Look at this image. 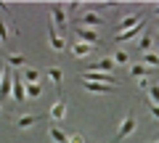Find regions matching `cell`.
Listing matches in <instances>:
<instances>
[{
    "label": "cell",
    "mask_w": 159,
    "mask_h": 143,
    "mask_svg": "<svg viewBox=\"0 0 159 143\" xmlns=\"http://www.w3.org/2000/svg\"><path fill=\"white\" fill-rule=\"evenodd\" d=\"M135 125H138L135 114H133V111H127L125 119H122V125H119V130H117V138H114V143H122L127 135H133V132H135Z\"/></svg>",
    "instance_id": "obj_1"
},
{
    "label": "cell",
    "mask_w": 159,
    "mask_h": 143,
    "mask_svg": "<svg viewBox=\"0 0 159 143\" xmlns=\"http://www.w3.org/2000/svg\"><path fill=\"white\" fill-rule=\"evenodd\" d=\"M74 34H77V42H85V45H90V48H96V45H98V32H96V29L74 27Z\"/></svg>",
    "instance_id": "obj_2"
},
{
    "label": "cell",
    "mask_w": 159,
    "mask_h": 143,
    "mask_svg": "<svg viewBox=\"0 0 159 143\" xmlns=\"http://www.w3.org/2000/svg\"><path fill=\"white\" fill-rule=\"evenodd\" d=\"M101 24H103V16H98V13H93V11L82 13V16L77 19V27H82V29H96V27H101Z\"/></svg>",
    "instance_id": "obj_3"
},
{
    "label": "cell",
    "mask_w": 159,
    "mask_h": 143,
    "mask_svg": "<svg viewBox=\"0 0 159 143\" xmlns=\"http://www.w3.org/2000/svg\"><path fill=\"white\" fill-rule=\"evenodd\" d=\"M80 80H85V82H101V85H114V74H101V72H82L80 74Z\"/></svg>",
    "instance_id": "obj_4"
},
{
    "label": "cell",
    "mask_w": 159,
    "mask_h": 143,
    "mask_svg": "<svg viewBox=\"0 0 159 143\" xmlns=\"http://www.w3.org/2000/svg\"><path fill=\"white\" fill-rule=\"evenodd\" d=\"M146 32V19H143L138 27H133V29H127V32H119L117 37H114V42H130L133 37H138V34H143Z\"/></svg>",
    "instance_id": "obj_5"
},
{
    "label": "cell",
    "mask_w": 159,
    "mask_h": 143,
    "mask_svg": "<svg viewBox=\"0 0 159 143\" xmlns=\"http://www.w3.org/2000/svg\"><path fill=\"white\" fill-rule=\"evenodd\" d=\"M143 19H146V16H143L141 11H138V13H130V16H122V21H119V27H117V29H119V32H127V29L138 27Z\"/></svg>",
    "instance_id": "obj_6"
},
{
    "label": "cell",
    "mask_w": 159,
    "mask_h": 143,
    "mask_svg": "<svg viewBox=\"0 0 159 143\" xmlns=\"http://www.w3.org/2000/svg\"><path fill=\"white\" fill-rule=\"evenodd\" d=\"M51 16H53V24H56L58 29L66 27V8L58 6V3H51Z\"/></svg>",
    "instance_id": "obj_7"
},
{
    "label": "cell",
    "mask_w": 159,
    "mask_h": 143,
    "mask_svg": "<svg viewBox=\"0 0 159 143\" xmlns=\"http://www.w3.org/2000/svg\"><path fill=\"white\" fill-rule=\"evenodd\" d=\"M48 45H51L56 53H61L64 48H66V40H64V37H61V34H58L53 27H48Z\"/></svg>",
    "instance_id": "obj_8"
},
{
    "label": "cell",
    "mask_w": 159,
    "mask_h": 143,
    "mask_svg": "<svg viewBox=\"0 0 159 143\" xmlns=\"http://www.w3.org/2000/svg\"><path fill=\"white\" fill-rule=\"evenodd\" d=\"M82 87H85L88 93H96V96H109V93L114 90V85H101V82H85V80H82Z\"/></svg>",
    "instance_id": "obj_9"
},
{
    "label": "cell",
    "mask_w": 159,
    "mask_h": 143,
    "mask_svg": "<svg viewBox=\"0 0 159 143\" xmlns=\"http://www.w3.org/2000/svg\"><path fill=\"white\" fill-rule=\"evenodd\" d=\"M48 117H51L53 122H61L64 117H66V101H61V98H58V101H56V103L51 106V111H48Z\"/></svg>",
    "instance_id": "obj_10"
},
{
    "label": "cell",
    "mask_w": 159,
    "mask_h": 143,
    "mask_svg": "<svg viewBox=\"0 0 159 143\" xmlns=\"http://www.w3.org/2000/svg\"><path fill=\"white\" fill-rule=\"evenodd\" d=\"M11 93H13V98H16V103H24L27 101V93H24V82H21V77H13V85H11Z\"/></svg>",
    "instance_id": "obj_11"
},
{
    "label": "cell",
    "mask_w": 159,
    "mask_h": 143,
    "mask_svg": "<svg viewBox=\"0 0 159 143\" xmlns=\"http://www.w3.org/2000/svg\"><path fill=\"white\" fill-rule=\"evenodd\" d=\"M148 74H154V69H148V66H143L141 61H135V64H130V77H135V80H143V77H148Z\"/></svg>",
    "instance_id": "obj_12"
},
{
    "label": "cell",
    "mask_w": 159,
    "mask_h": 143,
    "mask_svg": "<svg viewBox=\"0 0 159 143\" xmlns=\"http://www.w3.org/2000/svg\"><path fill=\"white\" fill-rule=\"evenodd\" d=\"M90 51H93V48L85 45V42H77V40L72 42V56H74V58H85V56H90Z\"/></svg>",
    "instance_id": "obj_13"
},
{
    "label": "cell",
    "mask_w": 159,
    "mask_h": 143,
    "mask_svg": "<svg viewBox=\"0 0 159 143\" xmlns=\"http://www.w3.org/2000/svg\"><path fill=\"white\" fill-rule=\"evenodd\" d=\"M151 45H154V32H151V29H146V32L141 34V40H138V48H141L143 53H148V51H151Z\"/></svg>",
    "instance_id": "obj_14"
},
{
    "label": "cell",
    "mask_w": 159,
    "mask_h": 143,
    "mask_svg": "<svg viewBox=\"0 0 159 143\" xmlns=\"http://www.w3.org/2000/svg\"><path fill=\"white\" fill-rule=\"evenodd\" d=\"M141 64H143V66H148V69H159V53L157 51H148V53H143V56H141Z\"/></svg>",
    "instance_id": "obj_15"
},
{
    "label": "cell",
    "mask_w": 159,
    "mask_h": 143,
    "mask_svg": "<svg viewBox=\"0 0 159 143\" xmlns=\"http://www.w3.org/2000/svg\"><path fill=\"white\" fill-rule=\"evenodd\" d=\"M109 58L114 61V66H130V53H125V51H114Z\"/></svg>",
    "instance_id": "obj_16"
},
{
    "label": "cell",
    "mask_w": 159,
    "mask_h": 143,
    "mask_svg": "<svg viewBox=\"0 0 159 143\" xmlns=\"http://www.w3.org/2000/svg\"><path fill=\"white\" fill-rule=\"evenodd\" d=\"M48 135H51V141H53V143H69V135L61 130V127H56V125L48 130Z\"/></svg>",
    "instance_id": "obj_17"
},
{
    "label": "cell",
    "mask_w": 159,
    "mask_h": 143,
    "mask_svg": "<svg viewBox=\"0 0 159 143\" xmlns=\"http://www.w3.org/2000/svg\"><path fill=\"white\" fill-rule=\"evenodd\" d=\"M34 122H40V117H34V114H24V117H19V119H16V127H21V130H29Z\"/></svg>",
    "instance_id": "obj_18"
},
{
    "label": "cell",
    "mask_w": 159,
    "mask_h": 143,
    "mask_svg": "<svg viewBox=\"0 0 159 143\" xmlns=\"http://www.w3.org/2000/svg\"><path fill=\"white\" fill-rule=\"evenodd\" d=\"M11 85H13V77L6 72V74H3V80H0V98H6L8 93H11Z\"/></svg>",
    "instance_id": "obj_19"
},
{
    "label": "cell",
    "mask_w": 159,
    "mask_h": 143,
    "mask_svg": "<svg viewBox=\"0 0 159 143\" xmlns=\"http://www.w3.org/2000/svg\"><path fill=\"white\" fill-rule=\"evenodd\" d=\"M24 93H27V98H40L43 96V87H40V82H32V85L24 82Z\"/></svg>",
    "instance_id": "obj_20"
},
{
    "label": "cell",
    "mask_w": 159,
    "mask_h": 143,
    "mask_svg": "<svg viewBox=\"0 0 159 143\" xmlns=\"http://www.w3.org/2000/svg\"><path fill=\"white\" fill-rule=\"evenodd\" d=\"M37 80H40V72H37V69H32V66H29V69H24V74H21V82L32 85V82H37Z\"/></svg>",
    "instance_id": "obj_21"
},
{
    "label": "cell",
    "mask_w": 159,
    "mask_h": 143,
    "mask_svg": "<svg viewBox=\"0 0 159 143\" xmlns=\"http://www.w3.org/2000/svg\"><path fill=\"white\" fill-rule=\"evenodd\" d=\"M48 77H51V82H53V85H56V87H61L64 72H61V69H58V66H51V69H48Z\"/></svg>",
    "instance_id": "obj_22"
},
{
    "label": "cell",
    "mask_w": 159,
    "mask_h": 143,
    "mask_svg": "<svg viewBox=\"0 0 159 143\" xmlns=\"http://www.w3.org/2000/svg\"><path fill=\"white\" fill-rule=\"evenodd\" d=\"M24 61H27V58H24L21 53H11V56H8V64H11V66H24Z\"/></svg>",
    "instance_id": "obj_23"
},
{
    "label": "cell",
    "mask_w": 159,
    "mask_h": 143,
    "mask_svg": "<svg viewBox=\"0 0 159 143\" xmlns=\"http://www.w3.org/2000/svg\"><path fill=\"white\" fill-rule=\"evenodd\" d=\"M148 101H151V103H159V85H151V87H148Z\"/></svg>",
    "instance_id": "obj_24"
},
{
    "label": "cell",
    "mask_w": 159,
    "mask_h": 143,
    "mask_svg": "<svg viewBox=\"0 0 159 143\" xmlns=\"http://www.w3.org/2000/svg\"><path fill=\"white\" fill-rule=\"evenodd\" d=\"M6 37H8V24L3 21V16H0V42L6 40Z\"/></svg>",
    "instance_id": "obj_25"
},
{
    "label": "cell",
    "mask_w": 159,
    "mask_h": 143,
    "mask_svg": "<svg viewBox=\"0 0 159 143\" xmlns=\"http://www.w3.org/2000/svg\"><path fill=\"white\" fill-rule=\"evenodd\" d=\"M148 114H151L154 119H159V103H151V101H148Z\"/></svg>",
    "instance_id": "obj_26"
},
{
    "label": "cell",
    "mask_w": 159,
    "mask_h": 143,
    "mask_svg": "<svg viewBox=\"0 0 159 143\" xmlns=\"http://www.w3.org/2000/svg\"><path fill=\"white\" fill-rule=\"evenodd\" d=\"M138 87H141V90H148V87H151V80H148V77H143V80H138Z\"/></svg>",
    "instance_id": "obj_27"
},
{
    "label": "cell",
    "mask_w": 159,
    "mask_h": 143,
    "mask_svg": "<svg viewBox=\"0 0 159 143\" xmlns=\"http://www.w3.org/2000/svg\"><path fill=\"white\" fill-rule=\"evenodd\" d=\"M69 143H85V138L82 135H69Z\"/></svg>",
    "instance_id": "obj_28"
},
{
    "label": "cell",
    "mask_w": 159,
    "mask_h": 143,
    "mask_svg": "<svg viewBox=\"0 0 159 143\" xmlns=\"http://www.w3.org/2000/svg\"><path fill=\"white\" fill-rule=\"evenodd\" d=\"M3 74H6V66H3V64H0V80H3Z\"/></svg>",
    "instance_id": "obj_29"
},
{
    "label": "cell",
    "mask_w": 159,
    "mask_h": 143,
    "mask_svg": "<svg viewBox=\"0 0 159 143\" xmlns=\"http://www.w3.org/2000/svg\"><path fill=\"white\" fill-rule=\"evenodd\" d=\"M154 45H157V48H159V37H157V32H154Z\"/></svg>",
    "instance_id": "obj_30"
},
{
    "label": "cell",
    "mask_w": 159,
    "mask_h": 143,
    "mask_svg": "<svg viewBox=\"0 0 159 143\" xmlns=\"http://www.w3.org/2000/svg\"><path fill=\"white\" fill-rule=\"evenodd\" d=\"M154 16H159V3H157V6H154Z\"/></svg>",
    "instance_id": "obj_31"
},
{
    "label": "cell",
    "mask_w": 159,
    "mask_h": 143,
    "mask_svg": "<svg viewBox=\"0 0 159 143\" xmlns=\"http://www.w3.org/2000/svg\"><path fill=\"white\" fill-rule=\"evenodd\" d=\"M157 37H159V29H157Z\"/></svg>",
    "instance_id": "obj_32"
},
{
    "label": "cell",
    "mask_w": 159,
    "mask_h": 143,
    "mask_svg": "<svg viewBox=\"0 0 159 143\" xmlns=\"http://www.w3.org/2000/svg\"><path fill=\"white\" fill-rule=\"evenodd\" d=\"M0 114H3V109H0Z\"/></svg>",
    "instance_id": "obj_33"
},
{
    "label": "cell",
    "mask_w": 159,
    "mask_h": 143,
    "mask_svg": "<svg viewBox=\"0 0 159 143\" xmlns=\"http://www.w3.org/2000/svg\"><path fill=\"white\" fill-rule=\"evenodd\" d=\"M154 143H159V141H154Z\"/></svg>",
    "instance_id": "obj_34"
}]
</instances>
